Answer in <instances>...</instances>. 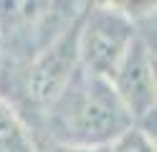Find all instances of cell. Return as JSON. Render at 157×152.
<instances>
[{
  "instance_id": "obj_1",
  "label": "cell",
  "mask_w": 157,
  "mask_h": 152,
  "mask_svg": "<svg viewBox=\"0 0 157 152\" xmlns=\"http://www.w3.org/2000/svg\"><path fill=\"white\" fill-rule=\"evenodd\" d=\"M134 119L109 79L78 66L66 89L48 104V129L61 147L99 150L132 129Z\"/></svg>"
},
{
  "instance_id": "obj_2",
  "label": "cell",
  "mask_w": 157,
  "mask_h": 152,
  "mask_svg": "<svg viewBox=\"0 0 157 152\" xmlns=\"http://www.w3.org/2000/svg\"><path fill=\"white\" fill-rule=\"evenodd\" d=\"M134 38V28L122 13L94 8L89 10L84 23H78V66L101 79H112Z\"/></svg>"
},
{
  "instance_id": "obj_3",
  "label": "cell",
  "mask_w": 157,
  "mask_h": 152,
  "mask_svg": "<svg viewBox=\"0 0 157 152\" xmlns=\"http://www.w3.org/2000/svg\"><path fill=\"white\" fill-rule=\"evenodd\" d=\"M76 38H78V23L74 28H66L63 33H58L36 56L25 76V96L33 104L48 107L66 89L68 79L78 68Z\"/></svg>"
},
{
  "instance_id": "obj_4",
  "label": "cell",
  "mask_w": 157,
  "mask_h": 152,
  "mask_svg": "<svg viewBox=\"0 0 157 152\" xmlns=\"http://www.w3.org/2000/svg\"><path fill=\"white\" fill-rule=\"evenodd\" d=\"M109 84L114 86L117 96L122 99L127 111L134 117H147L155 109V74H152V58L150 51L140 38L132 41L127 48L122 64L112 74Z\"/></svg>"
},
{
  "instance_id": "obj_5",
  "label": "cell",
  "mask_w": 157,
  "mask_h": 152,
  "mask_svg": "<svg viewBox=\"0 0 157 152\" xmlns=\"http://www.w3.org/2000/svg\"><path fill=\"white\" fill-rule=\"evenodd\" d=\"M0 152H33L23 134V127L3 101H0Z\"/></svg>"
},
{
  "instance_id": "obj_6",
  "label": "cell",
  "mask_w": 157,
  "mask_h": 152,
  "mask_svg": "<svg viewBox=\"0 0 157 152\" xmlns=\"http://www.w3.org/2000/svg\"><path fill=\"white\" fill-rule=\"evenodd\" d=\"M104 152H155V147L140 129H129L119 139H114Z\"/></svg>"
}]
</instances>
